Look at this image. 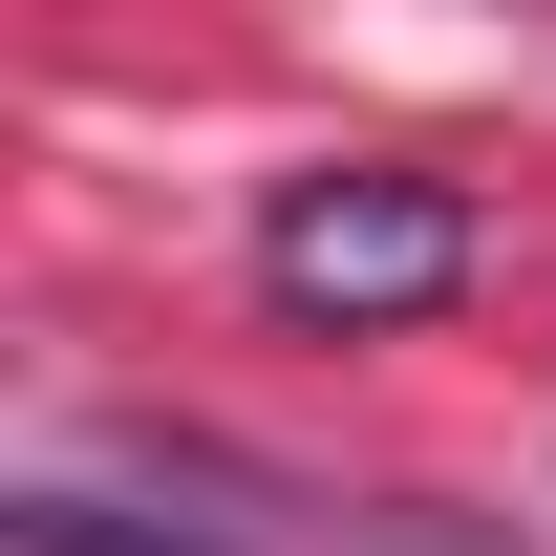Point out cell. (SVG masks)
<instances>
[{"mask_svg": "<svg viewBox=\"0 0 556 556\" xmlns=\"http://www.w3.org/2000/svg\"><path fill=\"white\" fill-rule=\"evenodd\" d=\"M257 278H278V321H428L471 278V214L428 172H321V193L257 214Z\"/></svg>", "mask_w": 556, "mask_h": 556, "instance_id": "1", "label": "cell"}, {"mask_svg": "<svg viewBox=\"0 0 556 556\" xmlns=\"http://www.w3.org/2000/svg\"><path fill=\"white\" fill-rule=\"evenodd\" d=\"M0 556H214V535H172V514H108V492H22V514H0Z\"/></svg>", "mask_w": 556, "mask_h": 556, "instance_id": "2", "label": "cell"}, {"mask_svg": "<svg viewBox=\"0 0 556 556\" xmlns=\"http://www.w3.org/2000/svg\"><path fill=\"white\" fill-rule=\"evenodd\" d=\"M386 556H471V535H386Z\"/></svg>", "mask_w": 556, "mask_h": 556, "instance_id": "3", "label": "cell"}]
</instances>
